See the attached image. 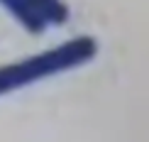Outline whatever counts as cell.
Wrapping results in <instances>:
<instances>
[{"mask_svg": "<svg viewBox=\"0 0 149 142\" xmlns=\"http://www.w3.org/2000/svg\"><path fill=\"white\" fill-rule=\"evenodd\" d=\"M0 5L20 22L27 32H32V34L44 32L47 22H44V17L39 15V10L32 5V0H0Z\"/></svg>", "mask_w": 149, "mask_h": 142, "instance_id": "cell-2", "label": "cell"}, {"mask_svg": "<svg viewBox=\"0 0 149 142\" xmlns=\"http://www.w3.org/2000/svg\"><path fill=\"white\" fill-rule=\"evenodd\" d=\"M32 5L39 10L47 24H61L69 17V8L64 0H32Z\"/></svg>", "mask_w": 149, "mask_h": 142, "instance_id": "cell-3", "label": "cell"}, {"mask_svg": "<svg viewBox=\"0 0 149 142\" xmlns=\"http://www.w3.org/2000/svg\"><path fill=\"white\" fill-rule=\"evenodd\" d=\"M95 54H98V42L93 37H73V39L61 42V44L42 54H34L29 59L5 64L0 66V96L24 88L29 83L44 81V78L59 76V73L71 71L76 66H83L91 59H95Z\"/></svg>", "mask_w": 149, "mask_h": 142, "instance_id": "cell-1", "label": "cell"}]
</instances>
